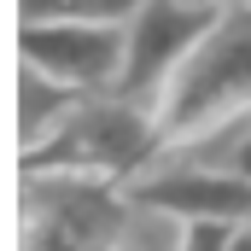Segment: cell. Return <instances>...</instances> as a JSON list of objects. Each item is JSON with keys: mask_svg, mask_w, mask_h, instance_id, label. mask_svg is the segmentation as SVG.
Here are the masks:
<instances>
[{"mask_svg": "<svg viewBox=\"0 0 251 251\" xmlns=\"http://www.w3.org/2000/svg\"><path fill=\"white\" fill-rule=\"evenodd\" d=\"M140 199L100 170L24 164L18 170V246H134Z\"/></svg>", "mask_w": 251, "mask_h": 251, "instance_id": "cell-1", "label": "cell"}, {"mask_svg": "<svg viewBox=\"0 0 251 251\" xmlns=\"http://www.w3.org/2000/svg\"><path fill=\"white\" fill-rule=\"evenodd\" d=\"M240 117H251V0L222 6L187 64L170 76L158 100V134L164 146H181Z\"/></svg>", "mask_w": 251, "mask_h": 251, "instance_id": "cell-2", "label": "cell"}, {"mask_svg": "<svg viewBox=\"0 0 251 251\" xmlns=\"http://www.w3.org/2000/svg\"><path fill=\"white\" fill-rule=\"evenodd\" d=\"M164 152V134H158V111L128 100V94H82V105L64 117V128L29 152L24 164H64V170H100V176H140L152 158Z\"/></svg>", "mask_w": 251, "mask_h": 251, "instance_id": "cell-3", "label": "cell"}, {"mask_svg": "<svg viewBox=\"0 0 251 251\" xmlns=\"http://www.w3.org/2000/svg\"><path fill=\"white\" fill-rule=\"evenodd\" d=\"M210 18H216V6H193V0H140V6L128 12V24H123L128 29V59H123L117 94H128V100H140V105L158 111L170 76L187 64V53L199 47V35L210 29Z\"/></svg>", "mask_w": 251, "mask_h": 251, "instance_id": "cell-4", "label": "cell"}, {"mask_svg": "<svg viewBox=\"0 0 251 251\" xmlns=\"http://www.w3.org/2000/svg\"><path fill=\"white\" fill-rule=\"evenodd\" d=\"M18 59L41 64L82 94H111L123 82L128 29L105 18H53V24H18Z\"/></svg>", "mask_w": 251, "mask_h": 251, "instance_id": "cell-5", "label": "cell"}, {"mask_svg": "<svg viewBox=\"0 0 251 251\" xmlns=\"http://www.w3.org/2000/svg\"><path fill=\"white\" fill-rule=\"evenodd\" d=\"M76 105H82V88H70L59 76H47L41 64L18 59V158L41 152Z\"/></svg>", "mask_w": 251, "mask_h": 251, "instance_id": "cell-6", "label": "cell"}, {"mask_svg": "<svg viewBox=\"0 0 251 251\" xmlns=\"http://www.w3.org/2000/svg\"><path fill=\"white\" fill-rule=\"evenodd\" d=\"M140 0H18V24H53V18H105L128 24Z\"/></svg>", "mask_w": 251, "mask_h": 251, "instance_id": "cell-7", "label": "cell"}, {"mask_svg": "<svg viewBox=\"0 0 251 251\" xmlns=\"http://www.w3.org/2000/svg\"><path fill=\"white\" fill-rule=\"evenodd\" d=\"M234 170H246V176H251V128H246V140H240V152H234Z\"/></svg>", "mask_w": 251, "mask_h": 251, "instance_id": "cell-8", "label": "cell"}, {"mask_svg": "<svg viewBox=\"0 0 251 251\" xmlns=\"http://www.w3.org/2000/svg\"><path fill=\"white\" fill-rule=\"evenodd\" d=\"M193 6H216V12H222V6H234V0H193Z\"/></svg>", "mask_w": 251, "mask_h": 251, "instance_id": "cell-9", "label": "cell"}, {"mask_svg": "<svg viewBox=\"0 0 251 251\" xmlns=\"http://www.w3.org/2000/svg\"><path fill=\"white\" fill-rule=\"evenodd\" d=\"M240 246H251V222H246V234H240Z\"/></svg>", "mask_w": 251, "mask_h": 251, "instance_id": "cell-10", "label": "cell"}]
</instances>
